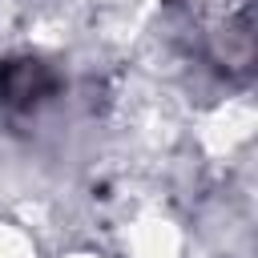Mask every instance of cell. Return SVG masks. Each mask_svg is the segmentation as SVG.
Returning a JSON list of instances; mask_svg holds the SVG:
<instances>
[{
  "instance_id": "cell-1",
  "label": "cell",
  "mask_w": 258,
  "mask_h": 258,
  "mask_svg": "<svg viewBox=\"0 0 258 258\" xmlns=\"http://www.w3.org/2000/svg\"><path fill=\"white\" fill-rule=\"evenodd\" d=\"M60 93V73L32 52H16L0 60V105L12 113H32Z\"/></svg>"
}]
</instances>
